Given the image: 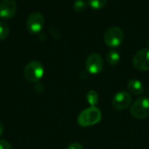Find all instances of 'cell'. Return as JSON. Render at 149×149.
Wrapping results in <instances>:
<instances>
[{"mask_svg": "<svg viewBox=\"0 0 149 149\" xmlns=\"http://www.w3.org/2000/svg\"><path fill=\"white\" fill-rule=\"evenodd\" d=\"M148 92H149V87H148Z\"/></svg>", "mask_w": 149, "mask_h": 149, "instance_id": "ffe728a7", "label": "cell"}, {"mask_svg": "<svg viewBox=\"0 0 149 149\" xmlns=\"http://www.w3.org/2000/svg\"><path fill=\"white\" fill-rule=\"evenodd\" d=\"M106 59H107V61L108 62L109 65L114 66V65H117L120 62V53L118 51H116L114 49H112L109 52H107Z\"/></svg>", "mask_w": 149, "mask_h": 149, "instance_id": "8fae6325", "label": "cell"}, {"mask_svg": "<svg viewBox=\"0 0 149 149\" xmlns=\"http://www.w3.org/2000/svg\"><path fill=\"white\" fill-rule=\"evenodd\" d=\"M17 11L16 0H1L0 1V17L4 19L12 18Z\"/></svg>", "mask_w": 149, "mask_h": 149, "instance_id": "9c48e42d", "label": "cell"}, {"mask_svg": "<svg viewBox=\"0 0 149 149\" xmlns=\"http://www.w3.org/2000/svg\"><path fill=\"white\" fill-rule=\"evenodd\" d=\"M0 149H12V147L8 141L0 140Z\"/></svg>", "mask_w": 149, "mask_h": 149, "instance_id": "2e32d148", "label": "cell"}, {"mask_svg": "<svg viewBox=\"0 0 149 149\" xmlns=\"http://www.w3.org/2000/svg\"><path fill=\"white\" fill-rule=\"evenodd\" d=\"M3 124L0 122V137L3 135Z\"/></svg>", "mask_w": 149, "mask_h": 149, "instance_id": "ac0fdd59", "label": "cell"}, {"mask_svg": "<svg viewBox=\"0 0 149 149\" xmlns=\"http://www.w3.org/2000/svg\"><path fill=\"white\" fill-rule=\"evenodd\" d=\"M86 100L91 106H95L99 102V95L95 90H90L86 94Z\"/></svg>", "mask_w": 149, "mask_h": 149, "instance_id": "7c38bea8", "label": "cell"}, {"mask_svg": "<svg viewBox=\"0 0 149 149\" xmlns=\"http://www.w3.org/2000/svg\"><path fill=\"white\" fill-rule=\"evenodd\" d=\"M67 149H84V148L81 144H79L78 142H73L68 146Z\"/></svg>", "mask_w": 149, "mask_h": 149, "instance_id": "e0dca14e", "label": "cell"}, {"mask_svg": "<svg viewBox=\"0 0 149 149\" xmlns=\"http://www.w3.org/2000/svg\"><path fill=\"white\" fill-rule=\"evenodd\" d=\"M101 118V111L96 106H91L80 112L78 117V123L83 127H88L100 122Z\"/></svg>", "mask_w": 149, "mask_h": 149, "instance_id": "6da1fadb", "label": "cell"}, {"mask_svg": "<svg viewBox=\"0 0 149 149\" xmlns=\"http://www.w3.org/2000/svg\"><path fill=\"white\" fill-rule=\"evenodd\" d=\"M10 32V28L8 25L3 21H0V40H4L7 38Z\"/></svg>", "mask_w": 149, "mask_h": 149, "instance_id": "5bb4252c", "label": "cell"}, {"mask_svg": "<svg viewBox=\"0 0 149 149\" xmlns=\"http://www.w3.org/2000/svg\"><path fill=\"white\" fill-rule=\"evenodd\" d=\"M44 67L41 62L32 61L29 62L24 68V77L30 83L38 82L44 76Z\"/></svg>", "mask_w": 149, "mask_h": 149, "instance_id": "7a4b0ae2", "label": "cell"}, {"mask_svg": "<svg viewBox=\"0 0 149 149\" xmlns=\"http://www.w3.org/2000/svg\"><path fill=\"white\" fill-rule=\"evenodd\" d=\"M123 39H124L123 31L117 26H113L108 28L104 35V41L110 47H119L122 43Z\"/></svg>", "mask_w": 149, "mask_h": 149, "instance_id": "277c9868", "label": "cell"}, {"mask_svg": "<svg viewBox=\"0 0 149 149\" xmlns=\"http://www.w3.org/2000/svg\"><path fill=\"white\" fill-rule=\"evenodd\" d=\"M148 46H149V40H148Z\"/></svg>", "mask_w": 149, "mask_h": 149, "instance_id": "d6986e66", "label": "cell"}, {"mask_svg": "<svg viewBox=\"0 0 149 149\" xmlns=\"http://www.w3.org/2000/svg\"><path fill=\"white\" fill-rule=\"evenodd\" d=\"M132 102H133V97L129 92L119 91L114 95L112 101V105L114 109L122 111L130 107Z\"/></svg>", "mask_w": 149, "mask_h": 149, "instance_id": "ba28073f", "label": "cell"}, {"mask_svg": "<svg viewBox=\"0 0 149 149\" xmlns=\"http://www.w3.org/2000/svg\"><path fill=\"white\" fill-rule=\"evenodd\" d=\"M130 112L137 119H144L149 117V98L143 97L138 98L131 106Z\"/></svg>", "mask_w": 149, "mask_h": 149, "instance_id": "3957f363", "label": "cell"}, {"mask_svg": "<svg viewBox=\"0 0 149 149\" xmlns=\"http://www.w3.org/2000/svg\"><path fill=\"white\" fill-rule=\"evenodd\" d=\"M127 89L130 93L136 96L141 95L144 92V87L142 83L137 79H131L127 83Z\"/></svg>", "mask_w": 149, "mask_h": 149, "instance_id": "30bf717a", "label": "cell"}, {"mask_svg": "<svg viewBox=\"0 0 149 149\" xmlns=\"http://www.w3.org/2000/svg\"><path fill=\"white\" fill-rule=\"evenodd\" d=\"M104 67V61L100 54L93 53L86 60V69L93 75L100 74Z\"/></svg>", "mask_w": 149, "mask_h": 149, "instance_id": "5b68a950", "label": "cell"}, {"mask_svg": "<svg viewBox=\"0 0 149 149\" xmlns=\"http://www.w3.org/2000/svg\"><path fill=\"white\" fill-rule=\"evenodd\" d=\"M86 2L84 0H76L73 4V9L77 12H81L86 8Z\"/></svg>", "mask_w": 149, "mask_h": 149, "instance_id": "9a60e30c", "label": "cell"}, {"mask_svg": "<svg viewBox=\"0 0 149 149\" xmlns=\"http://www.w3.org/2000/svg\"><path fill=\"white\" fill-rule=\"evenodd\" d=\"M134 67L141 71L149 70V47L139 50L133 58Z\"/></svg>", "mask_w": 149, "mask_h": 149, "instance_id": "52a82bcc", "label": "cell"}, {"mask_svg": "<svg viewBox=\"0 0 149 149\" xmlns=\"http://www.w3.org/2000/svg\"><path fill=\"white\" fill-rule=\"evenodd\" d=\"M44 24H45L44 16L38 11L31 12L26 20V26L31 33L39 32L42 30Z\"/></svg>", "mask_w": 149, "mask_h": 149, "instance_id": "8992f818", "label": "cell"}, {"mask_svg": "<svg viewBox=\"0 0 149 149\" xmlns=\"http://www.w3.org/2000/svg\"><path fill=\"white\" fill-rule=\"evenodd\" d=\"M107 3V0H87V4L94 10L102 9Z\"/></svg>", "mask_w": 149, "mask_h": 149, "instance_id": "4fadbf2b", "label": "cell"}]
</instances>
